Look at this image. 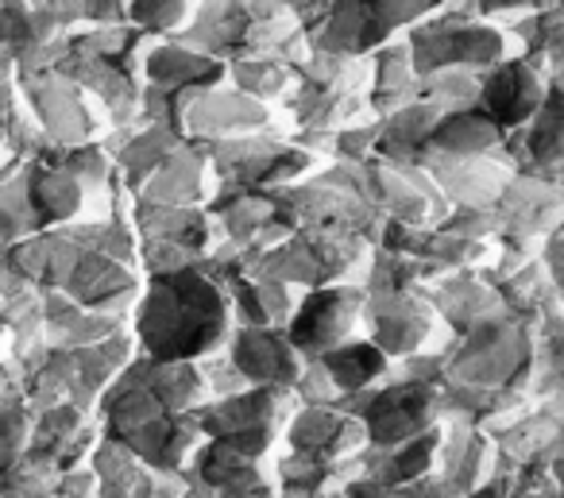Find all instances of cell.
Segmentation results:
<instances>
[{"instance_id":"cell-1","label":"cell","mask_w":564,"mask_h":498,"mask_svg":"<svg viewBox=\"0 0 564 498\" xmlns=\"http://www.w3.org/2000/svg\"><path fill=\"white\" fill-rule=\"evenodd\" d=\"M128 325L143 356L205 359L225 348L236 321L228 290L202 263H189L182 271L143 274Z\"/></svg>"},{"instance_id":"cell-2","label":"cell","mask_w":564,"mask_h":498,"mask_svg":"<svg viewBox=\"0 0 564 498\" xmlns=\"http://www.w3.org/2000/svg\"><path fill=\"white\" fill-rule=\"evenodd\" d=\"M148 43V35L135 32L132 24L74 28L66 32V47L55 71H63L89 97H97L112 128H132L140 120Z\"/></svg>"},{"instance_id":"cell-3","label":"cell","mask_w":564,"mask_h":498,"mask_svg":"<svg viewBox=\"0 0 564 498\" xmlns=\"http://www.w3.org/2000/svg\"><path fill=\"white\" fill-rule=\"evenodd\" d=\"M174 40L189 43L220 63L279 51L299 66L310 55L302 28L274 0H197L189 24Z\"/></svg>"},{"instance_id":"cell-4","label":"cell","mask_w":564,"mask_h":498,"mask_svg":"<svg viewBox=\"0 0 564 498\" xmlns=\"http://www.w3.org/2000/svg\"><path fill=\"white\" fill-rule=\"evenodd\" d=\"M371 63L356 55H333V51H310L294 66V82L282 97V117L291 128H317L337 132L356 120H371L368 105Z\"/></svg>"},{"instance_id":"cell-5","label":"cell","mask_w":564,"mask_h":498,"mask_svg":"<svg viewBox=\"0 0 564 498\" xmlns=\"http://www.w3.org/2000/svg\"><path fill=\"white\" fill-rule=\"evenodd\" d=\"M441 364H445V382L514 390L530 398L533 333L507 310H499L464 333L448 336V344L441 348Z\"/></svg>"},{"instance_id":"cell-6","label":"cell","mask_w":564,"mask_h":498,"mask_svg":"<svg viewBox=\"0 0 564 498\" xmlns=\"http://www.w3.org/2000/svg\"><path fill=\"white\" fill-rule=\"evenodd\" d=\"M402 40H406V47H410L417 78H422V74H437V71L484 74L487 66L514 55V51H510V35L502 24L464 17V12H453V9H445V4H441L433 17L406 28Z\"/></svg>"},{"instance_id":"cell-7","label":"cell","mask_w":564,"mask_h":498,"mask_svg":"<svg viewBox=\"0 0 564 498\" xmlns=\"http://www.w3.org/2000/svg\"><path fill=\"white\" fill-rule=\"evenodd\" d=\"M445 0H329L317 24H310V51L368 58L376 47L399 40L417 20L433 17Z\"/></svg>"},{"instance_id":"cell-8","label":"cell","mask_w":564,"mask_h":498,"mask_svg":"<svg viewBox=\"0 0 564 498\" xmlns=\"http://www.w3.org/2000/svg\"><path fill=\"white\" fill-rule=\"evenodd\" d=\"M337 405L360 418L368 444H376V448H391V444H402L425 429L441 425V387L410 379L399 367H391V375L371 390L345 394Z\"/></svg>"},{"instance_id":"cell-9","label":"cell","mask_w":564,"mask_h":498,"mask_svg":"<svg viewBox=\"0 0 564 498\" xmlns=\"http://www.w3.org/2000/svg\"><path fill=\"white\" fill-rule=\"evenodd\" d=\"M368 256L371 243L352 240V236L291 232L271 248H263L256 274H267V279H279L299 290H314L333 286V282H360L368 271Z\"/></svg>"},{"instance_id":"cell-10","label":"cell","mask_w":564,"mask_h":498,"mask_svg":"<svg viewBox=\"0 0 564 498\" xmlns=\"http://www.w3.org/2000/svg\"><path fill=\"white\" fill-rule=\"evenodd\" d=\"M209 151V166L217 186L243 190H282L310 178L329 159L299 148L286 136H240V140L202 143Z\"/></svg>"},{"instance_id":"cell-11","label":"cell","mask_w":564,"mask_h":498,"mask_svg":"<svg viewBox=\"0 0 564 498\" xmlns=\"http://www.w3.org/2000/svg\"><path fill=\"white\" fill-rule=\"evenodd\" d=\"M279 213L282 225L291 228V232L352 236V240H364L371 248H376L379 232H383V217L364 197L317 178V171L310 178L294 182V186L279 190Z\"/></svg>"},{"instance_id":"cell-12","label":"cell","mask_w":564,"mask_h":498,"mask_svg":"<svg viewBox=\"0 0 564 498\" xmlns=\"http://www.w3.org/2000/svg\"><path fill=\"white\" fill-rule=\"evenodd\" d=\"M17 89L51 143H94L112 132L97 97H89L63 71L17 74Z\"/></svg>"},{"instance_id":"cell-13","label":"cell","mask_w":564,"mask_h":498,"mask_svg":"<svg viewBox=\"0 0 564 498\" xmlns=\"http://www.w3.org/2000/svg\"><path fill=\"white\" fill-rule=\"evenodd\" d=\"M360 333L376 340L391 359L441 351L453 336L422 290H364Z\"/></svg>"},{"instance_id":"cell-14","label":"cell","mask_w":564,"mask_h":498,"mask_svg":"<svg viewBox=\"0 0 564 498\" xmlns=\"http://www.w3.org/2000/svg\"><path fill=\"white\" fill-rule=\"evenodd\" d=\"M364 317V286L360 282H333V286L302 290L299 305H294L291 321H286V336L306 359H322L337 344L360 336Z\"/></svg>"},{"instance_id":"cell-15","label":"cell","mask_w":564,"mask_h":498,"mask_svg":"<svg viewBox=\"0 0 564 498\" xmlns=\"http://www.w3.org/2000/svg\"><path fill=\"white\" fill-rule=\"evenodd\" d=\"M279 105H263L220 82L189 101L186 117H182V136L194 143H220L240 140V136H286V128H279Z\"/></svg>"},{"instance_id":"cell-16","label":"cell","mask_w":564,"mask_h":498,"mask_svg":"<svg viewBox=\"0 0 564 498\" xmlns=\"http://www.w3.org/2000/svg\"><path fill=\"white\" fill-rule=\"evenodd\" d=\"M360 197L383 220H402V225H437L448 213V202L441 197L437 182L422 166H394L383 163V159L364 163Z\"/></svg>"},{"instance_id":"cell-17","label":"cell","mask_w":564,"mask_h":498,"mask_svg":"<svg viewBox=\"0 0 564 498\" xmlns=\"http://www.w3.org/2000/svg\"><path fill=\"white\" fill-rule=\"evenodd\" d=\"M549 82L533 63H525L522 55H507L502 63L487 66L479 74V94L476 109L484 112L491 124H499L502 132H518L530 124V117L538 112L541 97H545Z\"/></svg>"},{"instance_id":"cell-18","label":"cell","mask_w":564,"mask_h":498,"mask_svg":"<svg viewBox=\"0 0 564 498\" xmlns=\"http://www.w3.org/2000/svg\"><path fill=\"white\" fill-rule=\"evenodd\" d=\"M491 213L499 225L495 236L545 243L564 225V186H553L538 174H510Z\"/></svg>"},{"instance_id":"cell-19","label":"cell","mask_w":564,"mask_h":498,"mask_svg":"<svg viewBox=\"0 0 564 498\" xmlns=\"http://www.w3.org/2000/svg\"><path fill=\"white\" fill-rule=\"evenodd\" d=\"M205 209L217 217L220 236L236 248H271L282 236H291L279 213V190L213 186Z\"/></svg>"},{"instance_id":"cell-20","label":"cell","mask_w":564,"mask_h":498,"mask_svg":"<svg viewBox=\"0 0 564 498\" xmlns=\"http://www.w3.org/2000/svg\"><path fill=\"white\" fill-rule=\"evenodd\" d=\"M282 448L340 464L368 448V433L360 418H352L340 405H294L291 421L282 429Z\"/></svg>"},{"instance_id":"cell-21","label":"cell","mask_w":564,"mask_h":498,"mask_svg":"<svg viewBox=\"0 0 564 498\" xmlns=\"http://www.w3.org/2000/svg\"><path fill=\"white\" fill-rule=\"evenodd\" d=\"M143 290L140 267L120 263L101 251H78L70 274L63 282V294H70L78 305L97 313H112V317H132V305Z\"/></svg>"},{"instance_id":"cell-22","label":"cell","mask_w":564,"mask_h":498,"mask_svg":"<svg viewBox=\"0 0 564 498\" xmlns=\"http://www.w3.org/2000/svg\"><path fill=\"white\" fill-rule=\"evenodd\" d=\"M101 441V421L94 410L58 402L35 413L32 436H28V456L43 459L55 472H70V467L89 464V452Z\"/></svg>"},{"instance_id":"cell-23","label":"cell","mask_w":564,"mask_h":498,"mask_svg":"<svg viewBox=\"0 0 564 498\" xmlns=\"http://www.w3.org/2000/svg\"><path fill=\"white\" fill-rule=\"evenodd\" d=\"M63 47L66 32L32 0H0V51L17 63V74L55 71Z\"/></svg>"},{"instance_id":"cell-24","label":"cell","mask_w":564,"mask_h":498,"mask_svg":"<svg viewBox=\"0 0 564 498\" xmlns=\"http://www.w3.org/2000/svg\"><path fill=\"white\" fill-rule=\"evenodd\" d=\"M128 217H132V228L140 240H163L182 248L189 259L202 263L205 256H213L225 236H220V225L205 205H159V202H143V197H132L128 205Z\"/></svg>"},{"instance_id":"cell-25","label":"cell","mask_w":564,"mask_h":498,"mask_svg":"<svg viewBox=\"0 0 564 498\" xmlns=\"http://www.w3.org/2000/svg\"><path fill=\"white\" fill-rule=\"evenodd\" d=\"M228 359L240 367V375L251 387H294V379L306 367V356L291 344L286 328H256L232 325V336L225 344Z\"/></svg>"},{"instance_id":"cell-26","label":"cell","mask_w":564,"mask_h":498,"mask_svg":"<svg viewBox=\"0 0 564 498\" xmlns=\"http://www.w3.org/2000/svg\"><path fill=\"white\" fill-rule=\"evenodd\" d=\"M294 394L286 387H248L240 394L213 398V402L197 405V425L205 436H232L243 429H271L282 433L294 413Z\"/></svg>"},{"instance_id":"cell-27","label":"cell","mask_w":564,"mask_h":498,"mask_svg":"<svg viewBox=\"0 0 564 498\" xmlns=\"http://www.w3.org/2000/svg\"><path fill=\"white\" fill-rule=\"evenodd\" d=\"M417 166L437 182L448 205H471V209H491L514 174L495 155H422Z\"/></svg>"},{"instance_id":"cell-28","label":"cell","mask_w":564,"mask_h":498,"mask_svg":"<svg viewBox=\"0 0 564 498\" xmlns=\"http://www.w3.org/2000/svg\"><path fill=\"white\" fill-rule=\"evenodd\" d=\"M213 186H217V178H213L209 151L202 143L186 140L148 174L135 197L159 205H205L213 197Z\"/></svg>"},{"instance_id":"cell-29","label":"cell","mask_w":564,"mask_h":498,"mask_svg":"<svg viewBox=\"0 0 564 498\" xmlns=\"http://www.w3.org/2000/svg\"><path fill=\"white\" fill-rule=\"evenodd\" d=\"M228 78V63L182 40H151L143 51V86L155 89H213Z\"/></svg>"},{"instance_id":"cell-30","label":"cell","mask_w":564,"mask_h":498,"mask_svg":"<svg viewBox=\"0 0 564 498\" xmlns=\"http://www.w3.org/2000/svg\"><path fill=\"white\" fill-rule=\"evenodd\" d=\"M422 294H425V302L437 310L441 325H445L448 333H464V328H471L476 321H484L502 310L499 294H495V286L487 282V274L479 271V267L441 274V279H433Z\"/></svg>"},{"instance_id":"cell-31","label":"cell","mask_w":564,"mask_h":498,"mask_svg":"<svg viewBox=\"0 0 564 498\" xmlns=\"http://www.w3.org/2000/svg\"><path fill=\"white\" fill-rule=\"evenodd\" d=\"M487 282H491L495 294H499L502 310H507L514 321H522L530 333H538V328L549 325V321L564 317L561 286L553 282L549 267L541 263V256L530 259L525 267H518V271L502 274V279H491V274H487Z\"/></svg>"},{"instance_id":"cell-32","label":"cell","mask_w":564,"mask_h":498,"mask_svg":"<svg viewBox=\"0 0 564 498\" xmlns=\"http://www.w3.org/2000/svg\"><path fill=\"white\" fill-rule=\"evenodd\" d=\"M205 441L197 413H159L155 421L140 425L135 433L124 436V444L143 459L148 467L159 472H186L189 456L197 452V444Z\"/></svg>"},{"instance_id":"cell-33","label":"cell","mask_w":564,"mask_h":498,"mask_svg":"<svg viewBox=\"0 0 564 498\" xmlns=\"http://www.w3.org/2000/svg\"><path fill=\"white\" fill-rule=\"evenodd\" d=\"M510 35V51L522 55L525 63H533L545 82L553 86H564V9L553 4V9L541 12H522V17L502 20Z\"/></svg>"},{"instance_id":"cell-34","label":"cell","mask_w":564,"mask_h":498,"mask_svg":"<svg viewBox=\"0 0 564 498\" xmlns=\"http://www.w3.org/2000/svg\"><path fill=\"white\" fill-rule=\"evenodd\" d=\"M228 302H232L236 325H256V328H286L294 305H299L302 290L286 286L267 274H243V279L228 282Z\"/></svg>"},{"instance_id":"cell-35","label":"cell","mask_w":564,"mask_h":498,"mask_svg":"<svg viewBox=\"0 0 564 498\" xmlns=\"http://www.w3.org/2000/svg\"><path fill=\"white\" fill-rule=\"evenodd\" d=\"M128 328V317H112V313H97L78 305L63 290H43V340L47 344H97L105 336Z\"/></svg>"},{"instance_id":"cell-36","label":"cell","mask_w":564,"mask_h":498,"mask_svg":"<svg viewBox=\"0 0 564 498\" xmlns=\"http://www.w3.org/2000/svg\"><path fill=\"white\" fill-rule=\"evenodd\" d=\"M437 117H441L437 105H425V101H410L402 109L379 117V140L371 159H383V163L394 166H417Z\"/></svg>"},{"instance_id":"cell-37","label":"cell","mask_w":564,"mask_h":498,"mask_svg":"<svg viewBox=\"0 0 564 498\" xmlns=\"http://www.w3.org/2000/svg\"><path fill=\"white\" fill-rule=\"evenodd\" d=\"M368 63H371L368 105H371L376 117H387V112H394V109H402V105L414 101L417 71H414V58H410V47H406L402 35L371 51Z\"/></svg>"},{"instance_id":"cell-38","label":"cell","mask_w":564,"mask_h":498,"mask_svg":"<svg viewBox=\"0 0 564 498\" xmlns=\"http://www.w3.org/2000/svg\"><path fill=\"white\" fill-rule=\"evenodd\" d=\"M502 136L507 132L499 124H491L476 105H468V109L441 112L422 155H495Z\"/></svg>"},{"instance_id":"cell-39","label":"cell","mask_w":564,"mask_h":498,"mask_svg":"<svg viewBox=\"0 0 564 498\" xmlns=\"http://www.w3.org/2000/svg\"><path fill=\"white\" fill-rule=\"evenodd\" d=\"M322 367L333 375L340 398H345V394H360V390H371L376 382H383L387 375H391L394 359L387 356L376 340H368V336L360 333V336H352V340L337 344L333 351H325Z\"/></svg>"},{"instance_id":"cell-40","label":"cell","mask_w":564,"mask_h":498,"mask_svg":"<svg viewBox=\"0 0 564 498\" xmlns=\"http://www.w3.org/2000/svg\"><path fill=\"white\" fill-rule=\"evenodd\" d=\"M225 82L263 105H282V97H286V89L294 82V63L286 55H279V51H263V55H248L228 63Z\"/></svg>"},{"instance_id":"cell-41","label":"cell","mask_w":564,"mask_h":498,"mask_svg":"<svg viewBox=\"0 0 564 498\" xmlns=\"http://www.w3.org/2000/svg\"><path fill=\"white\" fill-rule=\"evenodd\" d=\"M197 0H128V24L148 40H174L194 17Z\"/></svg>"},{"instance_id":"cell-42","label":"cell","mask_w":564,"mask_h":498,"mask_svg":"<svg viewBox=\"0 0 564 498\" xmlns=\"http://www.w3.org/2000/svg\"><path fill=\"white\" fill-rule=\"evenodd\" d=\"M476 94H479V74L437 71V74H422V78H417L414 101L437 105L441 112H453V109H468V105H476Z\"/></svg>"},{"instance_id":"cell-43","label":"cell","mask_w":564,"mask_h":498,"mask_svg":"<svg viewBox=\"0 0 564 498\" xmlns=\"http://www.w3.org/2000/svg\"><path fill=\"white\" fill-rule=\"evenodd\" d=\"M35 410L28 402L0 405V475L9 472L20 456L28 452V436H32Z\"/></svg>"},{"instance_id":"cell-44","label":"cell","mask_w":564,"mask_h":498,"mask_svg":"<svg viewBox=\"0 0 564 498\" xmlns=\"http://www.w3.org/2000/svg\"><path fill=\"white\" fill-rule=\"evenodd\" d=\"M376 140H379V117L345 124V128H337V136H333L329 159H337V163H368V159L376 155Z\"/></svg>"},{"instance_id":"cell-45","label":"cell","mask_w":564,"mask_h":498,"mask_svg":"<svg viewBox=\"0 0 564 498\" xmlns=\"http://www.w3.org/2000/svg\"><path fill=\"white\" fill-rule=\"evenodd\" d=\"M291 394H294V402H299V405H337L340 402L337 382H333V375L322 367V359H306L302 375L294 379Z\"/></svg>"},{"instance_id":"cell-46","label":"cell","mask_w":564,"mask_h":498,"mask_svg":"<svg viewBox=\"0 0 564 498\" xmlns=\"http://www.w3.org/2000/svg\"><path fill=\"white\" fill-rule=\"evenodd\" d=\"M441 232L464 236V240H495L499 225H495L491 209H471V205H448V213L437 220Z\"/></svg>"},{"instance_id":"cell-47","label":"cell","mask_w":564,"mask_h":498,"mask_svg":"<svg viewBox=\"0 0 564 498\" xmlns=\"http://www.w3.org/2000/svg\"><path fill=\"white\" fill-rule=\"evenodd\" d=\"M202 364V375H205V387H209V402L213 398H228V394H240V390H248L251 382L240 375V367L228 359V351H213V356L197 359Z\"/></svg>"},{"instance_id":"cell-48","label":"cell","mask_w":564,"mask_h":498,"mask_svg":"<svg viewBox=\"0 0 564 498\" xmlns=\"http://www.w3.org/2000/svg\"><path fill=\"white\" fill-rule=\"evenodd\" d=\"M468 4H471V17L476 20H495V24H502V20L522 17V12L553 9L556 0H468Z\"/></svg>"},{"instance_id":"cell-49","label":"cell","mask_w":564,"mask_h":498,"mask_svg":"<svg viewBox=\"0 0 564 498\" xmlns=\"http://www.w3.org/2000/svg\"><path fill=\"white\" fill-rule=\"evenodd\" d=\"M9 82H17V63L0 51V86H9Z\"/></svg>"},{"instance_id":"cell-50","label":"cell","mask_w":564,"mask_h":498,"mask_svg":"<svg viewBox=\"0 0 564 498\" xmlns=\"http://www.w3.org/2000/svg\"><path fill=\"white\" fill-rule=\"evenodd\" d=\"M4 356H12V333L0 325V359H4Z\"/></svg>"},{"instance_id":"cell-51","label":"cell","mask_w":564,"mask_h":498,"mask_svg":"<svg viewBox=\"0 0 564 498\" xmlns=\"http://www.w3.org/2000/svg\"><path fill=\"white\" fill-rule=\"evenodd\" d=\"M445 9H453V12H464V17H471V4H468V0H445Z\"/></svg>"},{"instance_id":"cell-52","label":"cell","mask_w":564,"mask_h":498,"mask_svg":"<svg viewBox=\"0 0 564 498\" xmlns=\"http://www.w3.org/2000/svg\"><path fill=\"white\" fill-rule=\"evenodd\" d=\"M4 159H9V155H0V163H4Z\"/></svg>"},{"instance_id":"cell-53","label":"cell","mask_w":564,"mask_h":498,"mask_svg":"<svg viewBox=\"0 0 564 498\" xmlns=\"http://www.w3.org/2000/svg\"><path fill=\"white\" fill-rule=\"evenodd\" d=\"M556 4H561V9H564V0H556Z\"/></svg>"}]
</instances>
